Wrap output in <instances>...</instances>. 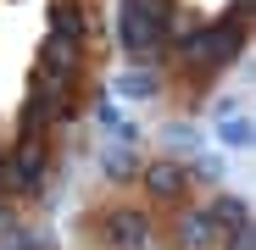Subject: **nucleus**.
<instances>
[{
	"instance_id": "4",
	"label": "nucleus",
	"mask_w": 256,
	"mask_h": 250,
	"mask_svg": "<svg viewBox=\"0 0 256 250\" xmlns=\"http://www.w3.org/2000/svg\"><path fill=\"white\" fill-rule=\"evenodd\" d=\"M67 117H72V95H67V89H45V83H34L17 122H22V139H45L56 122H67Z\"/></svg>"
},
{
	"instance_id": "2",
	"label": "nucleus",
	"mask_w": 256,
	"mask_h": 250,
	"mask_svg": "<svg viewBox=\"0 0 256 250\" xmlns=\"http://www.w3.org/2000/svg\"><path fill=\"white\" fill-rule=\"evenodd\" d=\"M245 45V11H228L218 28H195V33H178L173 56L184 67H228Z\"/></svg>"
},
{
	"instance_id": "7",
	"label": "nucleus",
	"mask_w": 256,
	"mask_h": 250,
	"mask_svg": "<svg viewBox=\"0 0 256 250\" xmlns=\"http://www.w3.org/2000/svg\"><path fill=\"white\" fill-rule=\"evenodd\" d=\"M140 184H145V195H150L156 206H178V200L190 195V167L173 161V156L145 161V167H140Z\"/></svg>"
},
{
	"instance_id": "10",
	"label": "nucleus",
	"mask_w": 256,
	"mask_h": 250,
	"mask_svg": "<svg viewBox=\"0 0 256 250\" xmlns=\"http://www.w3.org/2000/svg\"><path fill=\"white\" fill-rule=\"evenodd\" d=\"M45 28H50V39H72V45H84V6L56 0V6L45 11Z\"/></svg>"
},
{
	"instance_id": "3",
	"label": "nucleus",
	"mask_w": 256,
	"mask_h": 250,
	"mask_svg": "<svg viewBox=\"0 0 256 250\" xmlns=\"http://www.w3.org/2000/svg\"><path fill=\"white\" fill-rule=\"evenodd\" d=\"M45 184H50V145L17 134V145L0 156V189H6L12 200H34Z\"/></svg>"
},
{
	"instance_id": "14",
	"label": "nucleus",
	"mask_w": 256,
	"mask_h": 250,
	"mask_svg": "<svg viewBox=\"0 0 256 250\" xmlns=\"http://www.w3.org/2000/svg\"><path fill=\"white\" fill-rule=\"evenodd\" d=\"M218 239H223V250H256V239H250V217L234 223V228H223Z\"/></svg>"
},
{
	"instance_id": "6",
	"label": "nucleus",
	"mask_w": 256,
	"mask_h": 250,
	"mask_svg": "<svg viewBox=\"0 0 256 250\" xmlns=\"http://www.w3.org/2000/svg\"><path fill=\"white\" fill-rule=\"evenodd\" d=\"M106 245L112 250H156V223L150 212H140V206H117V212H106Z\"/></svg>"
},
{
	"instance_id": "17",
	"label": "nucleus",
	"mask_w": 256,
	"mask_h": 250,
	"mask_svg": "<svg viewBox=\"0 0 256 250\" xmlns=\"http://www.w3.org/2000/svg\"><path fill=\"white\" fill-rule=\"evenodd\" d=\"M0 156H6V150H0Z\"/></svg>"
},
{
	"instance_id": "1",
	"label": "nucleus",
	"mask_w": 256,
	"mask_h": 250,
	"mask_svg": "<svg viewBox=\"0 0 256 250\" xmlns=\"http://www.w3.org/2000/svg\"><path fill=\"white\" fill-rule=\"evenodd\" d=\"M173 39V11L167 0H117V50L145 61L156 45Z\"/></svg>"
},
{
	"instance_id": "11",
	"label": "nucleus",
	"mask_w": 256,
	"mask_h": 250,
	"mask_svg": "<svg viewBox=\"0 0 256 250\" xmlns=\"http://www.w3.org/2000/svg\"><path fill=\"white\" fill-rule=\"evenodd\" d=\"M218 139H223L228 150H245V145H250V117H245L240 106H223V117H218Z\"/></svg>"
},
{
	"instance_id": "13",
	"label": "nucleus",
	"mask_w": 256,
	"mask_h": 250,
	"mask_svg": "<svg viewBox=\"0 0 256 250\" xmlns=\"http://www.w3.org/2000/svg\"><path fill=\"white\" fill-rule=\"evenodd\" d=\"M100 173H106V178H128V173H140V161L128 156V150H106V156H100Z\"/></svg>"
},
{
	"instance_id": "15",
	"label": "nucleus",
	"mask_w": 256,
	"mask_h": 250,
	"mask_svg": "<svg viewBox=\"0 0 256 250\" xmlns=\"http://www.w3.org/2000/svg\"><path fill=\"white\" fill-rule=\"evenodd\" d=\"M0 250H34V234H12V239L0 245Z\"/></svg>"
},
{
	"instance_id": "8",
	"label": "nucleus",
	"mask_w": 256,
	"mask_h": 250,
	"mask_svg": "<svg viewBox=\"0 0 256 250\" xmlns=\"http://www.w3.org/2000/svg\"><path fill=\"white\" fill-rule=\"evenodd\" d=\"M173 239H178V250H212L218 245V223H212L206 206H190V212H178V223H173Z\"/></svg>"
},
{
	"instance_id": "9",
	"label": "nucleus",
	"mask_w": 256,
	"mask_h": 250,
	"mask_svg": "<svg viewBox=\"0 0 256 250\" xmlns=\"http://www.w3.org/2000/svg\"><path fill=\"white\" fill-rule=\"evenodd\" d=\"M112 89H117V100H150V95L162 89V72H156L150 61H134V67H122V72L112 78Z\"/></svg>"
},
{
	"instance_id": "12",
	"label": "nucleus",
	"mask_w": 256,
	"mask_h": 250,
	"mask_svg": "<svg viewBox=\"0 0 256 250\" xmlns=\"http://www.w3.org/2000/svg\"><path fill=\"white\" fill-rule=\"evenodd\" d=\"M206 212H212V223H218V234L250 217V212H245V200H240V195H212V200H206Z\"/></svg>"
},
{
	"instance_id": "16",
	"label": "nucleus",
	"mask_w": 256,
	"mask_h": 250,
	"mask_svg": "<svg viewBox=\"0 0 256 250\" xmlns=\"http://www.w3.org/2000/svg\"><path fill=\"white\" fill-rule=\"evenodd\" d=\"M12 206H17V200H12L6 189H0V223H6V217H12Z\"/></svg>"
},
{
	"instance_id": "5",
	"label": "nucleus",
	"mask_w": 256,
	"mask_h": 250,
	"mask_svg": "<svg viewBox=\"0 0 256 250\" xmlns=\"http://www.w3.org/2000/svg\"><path fill=\"white\" fill-rule=\"evenodd\" d=\"M78 67H84V56H78L72 39H50V33H45V45H39V56H34V83H45V89H67V95H72Z\"/></svg>"
}]
</instances>
